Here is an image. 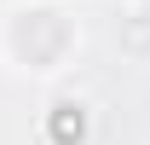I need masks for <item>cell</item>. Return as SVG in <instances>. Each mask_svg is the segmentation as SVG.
I'll return each mask as SVG.
<instances>
[{"mask_svg": "<svg viewBox=\"0 0 150 145\" xmlns=\"http://www.w3.org/2000/svg\"><path fill=\"white\" fill-rule=\"evenodd\" d=\"M75 47H81V23L52 0H29V6H12L0 18V52L29 75L64 70L75 58Z\"/></svg>", "mask_w": 150, "mask_h": 145, "instance_id": "cell-1", "label": "cell"}, {"mask_svg": "<svg viewBox=\"0 0 150 145\" xmlns=\"http://www.w3.org/2000/svg\"><path fill=\"white\" fill-rule=\"evenodd\" d=\"M115 47L127 58H150V6H127L115 18Z\"/></svg>", "mask_w": 150, "mask_h": 145, "instance_id": "cell-2", "label": "cell"}, {"mask_svg": "<svg viewBox=\"0 0 150 145\" xmlns=\"http://www.w3.org/2000/svg\"><path fill=\"white\" fill-rule=\"evenodd\" d=\"M87 128H93L87 99H52V134H58L64 145H81V139H87Z\"/></svg>", "mask_w": 150, "mask_h": 145, "instance_id": "cell-3", "label": "cell"}]
</instances>
